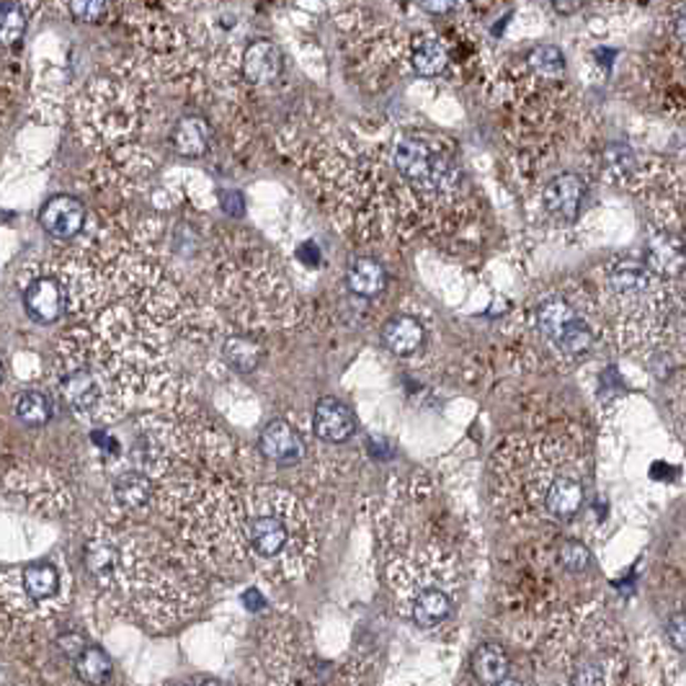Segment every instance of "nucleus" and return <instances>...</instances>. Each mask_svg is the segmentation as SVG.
Segmentation results:
<instances>
[{
    "label": "nucleus",
    "mask_w": 686,
    "mask_h": 686,
    "mask_svg": "<svg viewBox=\"0 0 686 686\" xmlns=\"http://www.w3.org/2000/svg\"><path fill=\"white\" fill-rule=\"evenodd\" d=\"M173 147L186 157H199L209 147V127L199 116H186L173 130Z\"/></svg>",
    "instance_id": "412c9836"
},
{
    "label": "nucleus",
    "mask_w": 686,
    "mask_h": 686,
    "mask_svg": "<svg viewBox=\"0 0 686 686\" xmlns=\"http://www.w3.org/2000/svg\"><path fill=\"white\" fill-rule=\"evenodd\" d=\"M354 429H357V421H354V413L349 411V406H344L341 400H336V398L318 400V406H315V416H313V431L318 433L322 441L341 444V441L351 439Z\"/></svg>",
    "instance_id": "f8f14e48"
},
{
    "label": "nucleus",
    "mask_w": 686,
    "mask_h": 686,
    "mask_svg": "<svg viewBox=\"0 0 686 686\" xmlns=\"http://www.w3.org/2000/svg\"><path fill=\"white\" fill-rule=\"evenodd\" d=\"M604 320L625 351L648 354L674 334V315H682V289L672 274L641 256H622L604 266Z\"/></svg>",
    "instance_id": "f03ea898"
},
{
    "label": "nucleus",
    "mask_w": 686,
    "mask_h": 686,
    "mask_svg": "<svg viewBox=\"0 0 686 686\" xmlns=\"http://www.w3.org/2000/svg\"><path fill=\"white\" fill-rule=\"evenodd\" d=\"M27 313L39 322H54L62 315V289L54 279H39L23 295Z\"/></svg>",
    "instance_id": "f3484780"
},
{
    "label": "nucleus",
    "mask_w": 686,
    "mask_h": 686,
    "mask_svg": "<svg viewBox=\"0 0 686 686\" xmlns=\"http://www.w3.org/2000/svg\"><path fill=\"white\" fill-rule=\"evenodd\" d=\"M240 545L243 557L276 579H297L315 557L313 526L303 503L272 485L240 493Z\"/></svg>",
    "instance_id": "20e7f679"
},
{
    "label": "nucleus",
    "mask_w": 686,
    "mask_h": 686,
    "mask_svg": "<svg viewBox=\"0 0 686 686\" xmlns=\"http://www.w3.org/2000/svg\"><path fill=\"white\" fill-rule=\"evenodd\" d=\"M89 114L93 132L104 142H109V145H112V142H122L135 132L137 106L122 85L104 83L91 89Z\"/></svg>",
    "instance_id": "6e6552de"
},
{
    "label": "nucleus",
    "mask_w": 686,
    "mask_h": 686,
    "mask_svg": "<svg viewBox=\"0 0 686 686\" xmlns=\"http://www.w3.org/2000/svg\"><path fill=\"white\" fill-rule=\"evenodd\" d=\"M552 8H555V11H560V13H573V11H579L581 3H555Z\"/></svg>",
    "instance_id": "72a5a7b5"
},
{
    "label": "nucleus",
    "mask_w": 686,
    "mask_h": 686,
    "mask_svg": "<svg viewBox=\"0 0 686 686\" xmlns=\"http://www.w3.org/2000/svg\"><path fill=\"white\" fill-rule=\"evenodd\" d=\"M0 382H3V365H0Z\"/></svg>",
    "instance_id": "c9c22d12"
},
{
    "label": "nucleus",
    "mask_w": 686,
    "mask_h": 686,
    "mask_svg": "<svg viewBox=\"0 0 686 686\" xmlns=\"http://www.w3.org/2000/svg\"><path fill=\"white\" fill-rule=\"evenodd\" d=\"M606 171H610L612 178H617L620 184H627L629 178L641 176V165L635 161V153L625 145H612L606 150Z\"/></svg>",
    "instance_id": "bb28decb"
},
{
    "label": "nucleus",
    "mask_w": 686,
    "mask_h": 686,
    "mask_svg": "<svg viewBox=\"0 0 686 686\" xmlns=\"http://www.w3.org/2000/svg\"><path fill=\"white\" fill-rule=\"evenodd\" d=\"M493 686H522V682H516V679H503V682H499V684H493Z\"/></svg>",
    "instance_id": "f704fd0d"
},
{
    "label": "nucleus",
    "mask_w": 686,
    "mask_h": 686,
    "mask_svg": "<svg viewBox=\"0 0 686 686\" xmlns=\"http://www.w3.org/2000/svg\"><path fill=\"white\" fill-rule=\"evenodd\" d=\"M526 65H530L532 73L540 75L542 81H560V78H563V73H565L563 52H560L557 47H550V44L534 47V50L530 52V58H526Z\"/></svg>",
    "instance_id": "b1692460"
},
{
    "label": "nucleus",
    "mask_w": 686,
    "mask_h": 686,
    "mask_svg": "<svg viewBox=\"0 0 686 686\" xmlns=\"http://www.w3.org/2000/svg\"><path fill=\"white\" fill-rule=\"evenodd\" d=\"M452 596H449L447 588L441 586H429L421 588L418 594L411 596V617L418 627H439L441 622L449 620L452 614Z\"/></svg>",
    "instance_id": "4468645a"
},
{
    "label": "nucleus",
    "mask_w": 686,
    "mask_h": 686,
    "mask_svg": "<svg viewBox=\"0 0 686 686\" xmlns=\"http://www.w3.org/2000/svg\"><path fill=\"white\" fill-rule=\"evenodd\" d=\"M225 303L246 326L274 328L289 310V287L279 272L262 262V256L246 254L231 264L223 284Z\"/></svg>",
    "instance_id": "0eeeda50"
},
{
    "label": "nucleus",
    "mask_w": 686,
    "mask_h": 686,
    "mask_svg": "<svg viewBox=\"0 0 686 686\" xmlns=\"http://www.w3.org/2000/svg\"><path fill=\"white\" fill-rule=\"evenodd\" d=\"M411 65L418 75L437 78L449 65L447 42L437 34H418L411 42Z\"/></svg>",
    "instance_id": "dca6fc26"
},
{
    "label": "nucleus",
    "mask_w": 686,
    "mask_h": 686,
    "mask_svg": "<svg viewBox=\"0 0 686 686\" xmlns=\"http://www.w3.org/2000/svg\"><path fill=\"white\" fill-rule=\"evenodd\" d=\"M349 287L361 297L380 295L385 287V269L375 258H357L349 269Z\"/></svg>",
    "instance_id": "5701e85b"
},
{
    "label": "nucleus",
    "mask_w": 686,
    "mask_h": 686,
    "mask_svg": "<svg viewBox=\"0 0 686 686\" xmlns=\"http://www.w3.org/2000/svg\"><path fill=\"white\" fill-rule=\"evenodd\" d=\"M560 563H563L571 573H583L591 565V552L586 545H581V542H563V547H560Z\"/></svg>",
    "instance_id": "c756f323"
},
{
    "label": "nucleus",
    "mask_w": 686,
    "mask_h": 686,
    "mask_svg": "<svg viewBox=\"0 0 686 686\" xmlns=\"http://www.w3.org/2000/svg\"><path fill=\"white\" fill-rule=\"evenodd\" d=\"M75 672L85 684H104L112 674V661L101 648H83L75 658Z\"/></svg>",
    "instance_id": "393cba45"
},
{
    "label": "nucleus",
    "mask_w": 686,
    "mask_h": 686,
    "mask_svg": "<svg viewBox=\"0 0 686 686\" xmlns=\"http://www.w3.org/2000/svg\"><path fill=\"white\" fill-rule=\"evenodd\" d=\"M303 449V439L287 421H272L262 433V452L279 464L297 462Z\"/></svg>",
    "instance_id": "2eb2a0df"
},
{
    "label": "nucleus",
    "mask_w": 686,
    "mask_h": 686,
    "mask_svg": "<svg viewBox=\"0 0 686 686\" xmlns=\"http://www.w3.org/2000/svg\"><path fill=\"white\" fill-rule=\"evenodd\" d=\"M60 388L70 411L85 421H112L122 411L124 388L106 351H93L91 346L70 351L62 346Z\"/></svg>",
    "instance_id": "423d86ee"
},
{
    "label": "nucleus",
    "mask_w": 686,
    "mask_h": 686,
    "mask_svg": "<svg viewBox=\"0 0 686 686\" xmlns=\"http://www.w3.org/2000/svg\"><path fill=\"white\" fill-rule=\"evenodd\" d=\"M573 686H604V668L598 664L581 666L573 676Z\"/></svg>",
    "instance_id": "2f4dec72"
},
{
    "label": "nucleus",
    "mask_w": 686,
    "mask_h": 686,
    "mask_svg": "<svg viewBox=\"0 0 686 686\" xmlns=\"http://www.w3.org/2000/svg\"><path fill=\"white\" fill-rule=\"evenodd\" d=\"M674 645L676 648H684V617L679 614V617H674Z\"/></svg>",
    "instance_id": "473e14b6"
},
{
    "label": "nucleus",
    "mask_w": 686,
    "mask_h": 686,
    "mask_svg": "<svg viewBox=\"0 0 686 686\" xmlns=\"http://www.w3.org/2000/svg\"><path fill=\"white\" fill-rule=\"evenodd\" d=\"M586 186H583V178L575 176V173H560L550 181L542 192V204L550 212L552 217L563 219V223H573L575 215L581 209V199Z\"/></svg>",
    "instance_id": "9d476101"
},
{
    "label": "nucleus",
    "mask_w": 686,
    "mask_h": 686,
    "mask_svg": "<svg viewBox=\"0 0 686 686\" xmlns=\"http://www.w3.org/2000/svg\"><path fill=\"white\" fill-rule=\"evenodd\" d=\"M225 354L235 367L243 369V372H250V369H254L256 361H258L256 344H250L248 338H243V336H233L231 341L225 344Z\"/></svg>",
    "instance_id": "c85d7f7f"
},
{
    "label": "nucleus",
    "mask_w": 686,
    "mask_h": 686,
    "mask_svg": "<svg viewBox=\"0 0 686 686\" xmlns=\"http://www.w3.org/2000/svg\"><path fill=\"white\" fill-rule=\"evenodd\" d=\"M240 68L248 83L269 85L281 75L284 68L281 50L274 42H269V39H256V42H250L246 47V52H243Z\"/></svg>",
    "instance_id": "9b49d317"
},
{
    "label": "nucleus",
    "mask_w": 686,
    "mask_h": 686,
    "mask_svg": "<svg viewBox=\"0 0 686 686\" xmlns=\"http://www.w3.org/2000/svg\"><path fill=\"white\" fill-rule=\"evenodd\" d=\"M114 499L124 511H142L153 501V480L142 472H122L114 480Z\"/></svg>",
    "instance_id": "6ab92c4d"
},
{
    "label": "nucleus",
    "mask_w": 686,
    "mask_h": 686,
    "mask_svg": "<svg viewBox=\"0 0 686 686\" xmlns=\"http://www.w3.org/2000/svg\"><path fill=\"white\" fill-rule=\"evenodd\" d=\"M472 674H475V679L485 686H493L506 679V674H509L506 651L493 643L480 645V648L475 651V656H472Z\"/></svg>",
    "instance_id": "aec40b11"
},
{
    "label": "nucleus",
    "mask_w": 686,
    "mask_h": 686,
    "mask_svg": "<svg viewBox=\"0 0 686 686\" xmlns=\"http://www.w3.org/2000/svg\"><path fill=\"white\" fill-rule=\"evenodd\" d=\"M499 483L509 499L547 522L565 524L586 503L588 468L581 449L565 439H511L499 449Z\"/></svg>",
    "instance_id": "f257e3e1"
},
{
    "label": "nucleus",
    "mask_w": 686,
    "mask_h": 686,
    "mask_svg": "<svg viewBox=\"0 0 686 686\" xmlns=\"http://www.w3.org/2000/svg\"><path fill=\"white\" fill-rule=\"evenodd\" d=\"M27 31V8L19 3H0V44L19 42Z\"/></svg>",
    "instance_id": "cd10ccee"
},
{
    "label": "nucleus",
    "mask_w": 686,
    "mask_h": 686,
    "mask_svg": "<svg viewBox=\"0 0 686 686\" xmlns=\"http://www.w3.org/2000/svg\"><path fill=\"white\" fill-rule=\"evenodd\" d=\"M21 583L29 598H34V602H47V598L58 594L60 575L50 563H34L23 567Z\"/></svg>",
    "instance_id": "4be33fe9"
},
{
    "label": "nucleus",
    "mask_w": 686,
    "mask_h": 686,
    "mask_svg": "<svg viewBox=\"0 0 686 686\" xmlns=\"http://www.w3.org/2000/svg\"><path fill=\"white\" fill-rule=\"evenodd\" d=\"M16 416H19V421L27 426H44L52 418L50 398L39 390L23 392L19 403H16Z\"/></svg>",
    "instance_id": "a878e982"
},
{
    "label": "nucleus",
    "mask_w": 686,
    "mask_h": 686,
    "mask_svg": "<svg viewBox=\"0 0 686 686\" xmlns=\"http://www.w3.org/2000/svg\"><path fill=\"white\" fill-rule=\"evenodd\" d=\"M39 219H42L47 233L60 240H68L81 233V227L85 223V209L81 202L73 199V196H54V199L44 204L42 217Z\"/></svg>",
    "instance_id": "ddd939ff"
},
{
    "label": "nucleus",
    "mask_w": 686,
    "mask_h": 686,
    "mask_svg": "<svg viewBox=\"0 0 686 686\" xmlns=\"http://www.w3.org/2000/svg\"><path fill=\"white\" fill-rule=\"evenodd\" d=\"M68 11L81 21H101L109 13V3L89 0V3H68Z\"/></svg>",
    "instance_id": "7c9ffc66"
},
{
    "label": "nucleus",
    "mask_w": 686,
    "mask_h": 686,
    "mask_svg": "<svg viewBox=\"0 0 686 686\" xmlns=\"http://www.w3.org/2000/svg\"><path fill=\"white\" fill-rule=\"evenodd\" d=\"M526 328L537 349L555 365H573L591 354L602 334V313L579 284L547 287L526 313Z\"/></svg>",
    "instance_id": "39448f33"
},
{
    "label": "nucleus",
    "mask_w": 686,
    "mask_h": 686,
    "mask_svg": "<svg viewBox=\"0 0 686 686\" xmlns=\"http://www.w3.org/2000/svg\"><path fill=\"white\" fill-rule=\"evenodd\" d=\"M385 346L398 357H411L423 344V326L411 315H398L382 330Z\"/></svg>",
    "instance_id": "a211bd4d"
},
{
    "label": "nucleus",
    "mask_w": 686,
    "mask_h": 686,
    "mask_svg": "<svg viewBox=\"0 0 686 686\" xmlns=\"http://www.w3.org/2000/svg\"><path fill=\"white\" fill-rule=\"evenodd\" d=\"M390 199L403 223L444 225L468 192V176L449 140L426 132H403L390 142Z\"/></svg>",
    "instance_id": "7ed1b4c3"
},
{
    "label": "nucleus",
    "mask_w": 686,
    "mask_h": 686,
    "mask_svg": "<svg viewBox=\"0 0 686 686\" xmlns=\"http://www.w3.org/2000/svg\"><path fill=\"white\" fill-rule=\"evenodd\" d=\"M178 449L181 441L176 429L165 421L147 418V421L140 423L135 447H132V457H135L137 462V472L150 478L168 472L171 464L176 462V457L181 454Z\"/></svg>",
    "instance_id": "1a4fd4ad"
}]
</instances>
